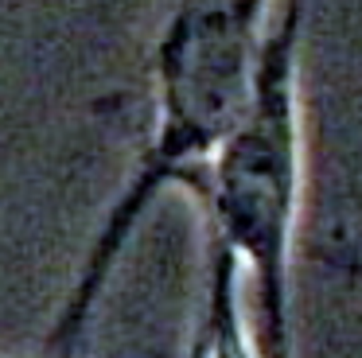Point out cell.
Wrapping results in <instances>:
<instances>
[{
	"label": "cell",
	"mask_w": 362,
	"mask_h": 358,
	"mask_svg": "<svg viewBox=\"0 0 362 358\" xmlns=\"http://www.w3.org/2000/svg\"><path fill=\"white\" fill-rule=\"evenodd\" d=\"M269 0H183L156 43V132L129 183L90 238L71 288L47 327L51 358L86 342L105 288L144 214L172 187L195 195L211 160L253 101Z\"/></svg>",
	"instance_id": "obj_1"
},
{
	"label": "cell",
	"mask_w": 362,
	"mask_h": 358,
	"mask_svg": "<svg viewBox=\"0 0 362 358\" xmlns=\"http://www.w3.org/2000/svg\"><path fill=\"white\" fill-rule=\"evenodd\" d=\"M300 16L304 0H284L281 12L265 20L253 101L195 191L206 218V246L222 249L242 284H250V335L257 358H296L292 241L304 195L296 98Z\"/></svg>",
	"instance_id": "obj_2"
},
{
	"label": "cell",
	"mask_w": 362,
	"mask_h": 358,
	"mask_svg": "<svg viewBox=\"0 0 362 358\" xmlns=\"http://www.w3.org/2000/svg\"><path fill=\"white\" fill-rule=\"evenodd\" d=\"M187 358H257L250 319L242 308V277L222 249L206 246V284L203 311Z\"/></svg>",
	"instance_id": "obj_3"
},
{
	"label": "cell",
	"mask_w": 362,
	"mask_h": 358,
	"mask_svg": "<svg viewBox=\"0 0 362 358\" xmlns=\"http://www.w3.org/2000/svg\"><path fill=\"white\" fill-rule=\"evenodd\" d=\"M0 358H4V354H0Z\"/></svg>",
	"instance_id": "obj_4"
}]
</instances>
